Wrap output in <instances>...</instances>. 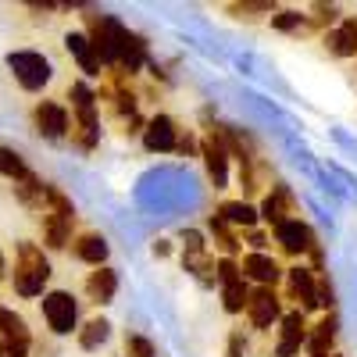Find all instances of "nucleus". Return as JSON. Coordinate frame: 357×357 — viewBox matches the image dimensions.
I'll return each instance as SVG.
<instances>
[{"instance_id":"f257e3e1","label":"nucleus","mask_w":357,"mask_h":357,"mask_svg":"<svg viewBox=\"0 0 357 357\" xmlns=\"http://www.w3.org/2000/svg\"><path fill=\"white\" fill-rule=\"evenodd\" d=\"M50 279V264L36 243H22L15 261V293L18 296H40Z\"/></svg>"},{"instance_id":"f03ea898","label":"nucleus","mask_w":357,"mask_h":357,"mask_svg":"<svg viewBox=\"0 0 357 357\" xmlns=\"http://www.w3.org/2000/svg\"><path fill=\"white\" fill-rule=\"evenodd\" d=\"M86 25H89L86 40H89V47H93V54L107 65H118V50H122V40H126L129 29L111 15H86Z\"/></svg>"},{"instance_id":"7ed1b4c3","label":"nucleus","mask_w":357,"mask_h":357,"mask_svg":"<svg viewBox=\"0 0 357 357\" xmlns=\"http://www.w3.org/2000/svg\"><path fill=\"white\" fill-rule=\"evenodd\" d=\"M72 107H75V139L79 146H93L97 143V132H100V122H97V97L93 89H89L86 82H75L72 86Z\"/></svg>"},{"instance_id":"20e7f679","label":"nucleus","mask_w":357,"mask_h":357,"mask_svg":"<svg viewBox=\"0 0 357 357\" xmlns=\"http://www.w3.org/2000/svg\"><path fill=\"white\" fill-rule=\"evenodd\" d=\"M8 68L15 72L22 89H43L50 82V75H54L50 61L43 54H36V50H15V54H8Z\"/></svg>"},{"instance_id":"39448f33","label":"nucleus","mask_w":357,"mask_h":357,"mask_svg":"<svg viewBox=\"0 0 357 357\" xmlns=\"http://www.w3.org/2000/svg\"><path fill=\"white\" fill-rule=\"evenodd\" d=\"M43 318H47V325L57 336H68L75 329V318H79V307L72 301V293H65V289L47 293L43 296Z\"/></svg>"},{"instance_id":"423d86ee","label":"nucleus","mask_w":357,"mask_h":357,"mask_svg":"<svg viewBox=\"0 0 357 357\" xmlns=\"http://www.w3.org/2000/svg\"><path fill=\"white\" fill-rule=\"evenodd\" d=\"M215 275L222 282V301H225V311H243L247 307V286H243V275H240V268H236L229 257L215 264Z\"/></svg>"},{"instance_id":"0eeeda50","label":"nucleus","mask_w":357,"mask_h":357,"mask_svg":"<svg viewBox=\"0 0 357 357\" xmlns=\"http://www.w3.org/2000/svg\"><path fill=\"white\" fill-rule=\"evenodd\" d=\"M33 122H36V132H40V136H47V139H61V136H68L72 118H68V111H65L61 104L43 100V104H36V111H33Z\"/></svg>"},{"instance_id":"6e6552de","label":"nucleus","mask_w":357,"mask_h":357,"mask_svg":"<svg viewBox=\"0 0 357 357\" xmlns=\"http://www.w3.org/2000/svg\"><path fill=\"white\" fill-rule=\"evenodd\" d=\"M275 240L282 243L286 254H307V250H314V232L301 218H286L282 225H275Z\"/></svg>"},{"instance_id":"1a4fd4ad","label":"nucleus","mask_w":357,"mask_h":357,"mask_svg":"<svg viewBox=\"0 0 357 357\" xmlns=\"http://www.w3.org/2000/svg\"><path fill=\"white\" fill-rule=\"evenodd\" d=\"M307 340V325H304V314L293 311L282 318V333H279V343H275V357H293L296 350L304 347Z\"/></svg>"},{"instance_id":"9d476101","label":"nucleus","mask_w":357,"mask_h":357,"mask_svg":"<svg viewBox=\"0 0 357 357\" xmlns=\"http://www.w3.org/2000/svg\"><path fill=\"white\" fill-rule=\"evenodd\" d=\"M247 311H250V321L257 325V329H268V325L279 318V301H275V293L268 289V286L247 293Z\"/></svg>"},{"instance_id":"9b49d317","label":"nucleus","mask_w":357,"mask_h":357,"mask_svg":"<svg viewBox=\"0 0 357 357\" xmlns=\"http://www.w3.org/2000/svg\"><path fill=\"white\" fill-rule=\"evenodd\" d=\"M200 154H204V165H207V175H211L215 190H222L225 178H229V154H225V146L215 136H207L204 146H200Z\"/></svg>"},{"instance_id":"f8f14e48","label":"nucleus","mask_w":357,"mask_h":357,"mask_svg":"<svg viewBox=\"0 0 357 357\" xmlns=\"http://www.w3.org/2000/svg\"><path fill=\"white\" fill-rule=\"evenodd\" d=\"M175 122L168 114H158L151 118V126L143 129V146L146 151H175Z\"/></svg>"},{"instance_id":"ddd939ff","label":"nucleus","mask_w":357,"mask_h":357,"mask_svg":"<svg viewBox=\"0 0 357 357\" xmlns=\"http://www.w3.org/2000/svg\"><path fill=\"white\" fill-rule=\"evenodd\" d=\"M289 293H293V301L301 304V314L318 307V282L307 268H293L289 272Z\"/></svg>"},{"instance_id":"4468645a","label":"nucleus","mask_w":357,"mask_h":357,"mask_svg":"<svg viewBox=\"0 0 357 357\" xmlns=\"http://www.w3.org/2000/svg\"><path fill=\"white\" fill-rule=\"evenodd\" d=\"M72 236V215L61 211H43V243L50 250H61Z\"/></svg>"},{"instance_id":"2eb2a0df","label":"nucleus","mask_w":357,"mask_h":357,"mask_svg":"<svg viewBox=\"0 0 357 357\" xmlns=\"http://www.w3.org/2000/svg\"><path fill=\"white\" fill-rule=\"evenodd\" d=\"M243 275H250V279L261 282V286H272V282H279L282 268L268 257V254H247V257H243Z\"/></svg>"},{"instance_id":"dca6fc26","label":"nucleus","mask_w":357,"mask_h":357,"mask_svg":"<svg viewBox=\"0 0 357 357\" xmlns=\"http://www.w3.org/2000/svg\"><path fill=\"white\" fill-rule=\"evenodd\" d=\"M65 47H68V54L79 61V68H82L86 75H100V57L93 54V47H89V40H86L82 33H68V36H65Z\"/></svg>"},{"instance_id":"f3484780","label":"nucleus","mask_w":357,"mask_h":357,"mask_svg":"<svg viewBox=\"0 0 357 357\" xmlns=\"http://www.w3.org/2000/svg\"><path fill=\"white\" fill-rule=\"evenodd\" d=\"M325 47H329L336 57H354L357 54V18H347L336 33L325 36Z\"/></svg>"},{"instance_id":"a211bd4d","label":"nucleus","mask_w":357,"mask_h":357,"mask_svg":"<svg viewBox=\"0 0 357 357\" xmlns=\"http://www.w3.org/2000/svg\"><path fill=\"white\" fill-rule=\"evenodd\" d=\"M114 289H118V272L114 268H97V272L86 279V293H89V301H97V304H107L114 296Z\"/></svg>"},{"instance_id":"6ab92c4d","label":"nucleus","mask_w":357,"mask_h":357,"mask_svg":"<svg viewBox=\"0 0 357 357\" xmlns=\"http://www.w3.org/2000/svg\"><path fill=\"white\" fill-rule=\"evenodd\" d=\"M304 343H307L311 357H325V354H329V350H333V343H336V314L321 318V321L314 325V333H311Z\"/></svg>"},{"instance_id":"aec40b11","label":"nucleus","mask_w":357,"mask_h":357,"mask_svg":"<svg viewBox=\"0 0 357 357\" xmlns=\"http://www.w3.org/2000/svg\"><path fill=\"white\" fill-rule=\"evenodd\" d=\"M0 340L15 343V347H29V329H25V318L0 307Z\"/></svg>"},{"instance_id":"412c9836","label":"nucleus","mask_w":357,"mask_h":357,"mask_svg":"<svg viewBox=\"0 0 357 357\" xmlns=\"http://www.w3.org/2000/svg\"><path fill=\"white\" fill-rule=\"evenodd\" d=\"M218 218H222V222H232V225L250 229V225L257 222V211H254L250 204H243V200H225V204L218 207Z\"/></svg>"},{"instance_id":"4be33fe9","label":"nucleus","mask_w":357,"mask_h":357,"mask_svg":"<svg viewBox=\"0 0 357 357\" xmlns=\"http://www.w3.org/2000/svg\"><path fill=\"white\" fill-rule=\"evenodd\" d=\"M75 257L86 261V264L104 268V261H107V243L100 240V236H82V240L75 243Z\"/></svg>"},{"instance_id":"5701e85b","label":"nucleus","mask_w":357,"mask_h":357,"mask_svg":"<svg viewBox=\"0 0 357 357\" xmlns=\"http://www.w3.org/2000/svg\"><path fill=\"white\" fill-rule=\"evenodd\" d=\"M143 57H146V43H143L136 33H126L122 50H118V65H126L129 72H136V68L143 65Z\"/></svg>"},{"instance_id":"b1692460","label":"nucleus","mask_w":357,"mask_h":357,"mask_svg":"<svg viewBox=\"0 0 357 357\" xmlns=\"http://www.w3.org/2000/svg\"><path fill=\"white\" fill-rule=\"evenodd\" d=\"M289 204H293V200H289V190H286V186H275V193L264 200L261 215L272 222V225H282V222H286V211H289Z\"/></svg>"},{"instance_id":"393cba45","label":"nucleus","mask_w":357,"mask_h":357,"mask_svg":"<svg viewBox=\"0 0 357 357\" xmlns=\"http://www.w3.org/2000/svg\"><path fill=\"white\" fill-rule=\"evenodd\" d=\"M107 333H111V325L104 321V318H93L86 325V329L79 333V343H82V350H97L104 340H107Z\"/></svg>"},{"instance_id":"a878e982","label":"nucleus","mask_w":357,"mask_h":357,"mask_svg":"<svg viewBox=\"0 0 357 357\" xmlns=\"http://www.w3.org/2000/svg\"><path fill=\"white\" fill-rule=\"evenodd\" d=\"M0 175H8V178H22L29 175V168L22 165V158L15 154V151H8V146H0Z\"/></svg>"},{"instance_id":"bb28decb","label":"nucleus","mask_w":357,"mask_h":357,"mask_svg":"<svg viewBox=\"0 0 357 357\" xmlns=\"http://www.w3.org/2000/svg\"><path fill=\"white\" fill-rule=\"evenodd\" d=\"M211 232H215V240H218V247H222L225 254H236V250H240V243H236V236L229 232V225H225L218 215L211 218Z\"/></svg>"},{"instance_id":"cd10ccee","label":"nucleus","mask_w":357,"mask_h":357,"mask_svg":"<svg viewBox=\"0 0 357 357\" xmlns=\"http://www.w3.org/2000/svg\"><path fill=\"white\" fill-rule=\"evenodd\" d=\"M272 25L282 29V33H296V29H304V25H307V18H304L301 11H282V15L272 18Z\"/></svg>"},{"instance_id":"c85d7f7f","label":"nucleus","mask_w":357,"mask_h":357,"mask_svg":"<svg viewBox=\"0 0 357 357\" xmlns=\"http://www.w3.org/2000/svg\"><path fill=\"white\" fill-rule=\"evenodd\" d=\"M126 354L129 357H154V343L143 340V336H129L126 340Z\"/></svg>"},{"instance_id":"c756f323","label":"nucleus","mask_w":357,"mask_h":357,"mask_svg":"<svg viewBox=\"0 0 357 357\" xmlns=\"http://www.w3.org/2000/svg\"><path fill=\"white\" fill-rule=\"evenodd\" d=\"M186 268H193V272H197V279H204V282H211V279H215V275H211V272H215V264L207 261L204 254H197V257H186Z\"/></svg>"},{"instance_id":"7c9ffc66","label":"nucleus","mask_w":357,"mask_h":357,"mask_svg":"<svg viewBox=\"0 0 357 357\" xmlns=\"http://www.w3.org/2000/svg\"><path fill=\"white\" fill-rule=\"evenodd\" d=\"M229 11L232 15H268V11H272V4H268V0H257V4H229Z\"/></svg>"},{"instance_id":"2f4dec72","label":"nucleus","mask_w":357,"mask_h":357,"mask_svg":"<svg viewBox=\"0 0 357 357\" xmlns=\"http://www.w3.org/2000/svg\"><path fill=\"white\" fill-rule=\"evenodd\" d=\"M183 243H186V257H197V254H204V240H200V232H186L183 236Z\"/></svg>"},{"instance_id":"473e14b6","label":"nucleus","mask_w":357,"mask_h":357,"mask_svg":"<svg viewBox=\"0 0 357 357\" xmlns=\"http://www.w3.org/2000/svg\"><path fill=\"white\" fill-rule=\"evenodd\" d=\"M29 347H15V343H4L0 340V357H25Z\"/></svg>"},{"instance_id":"72a5a7b5","label":"nucleus","mask_w":357,"mask_h":357,"mask_svg":"<svg viewBox=\"0 0 357 357\" xmlns=\"http://www.w3.org/2000/svg\"><path fill=\"white\" fill-rule=\"evenodd\" d=\"M336 18V8H314V25H325V22H333Z\"/></svg>"},{"instance_id":"f704fd0d","label":"nucleus","mask_w":357,"mask_h":357,"mask_svg":"<svg viewBox=\"0 0 357 357\" xmlns=\"http://www.w3.org/2000/svg\"><path fill=\"white\" fill-rule=\"evenodd\" d=\"M243 350H247L243 347V336H232L229 340V357H243Z\"/></svg>"},{"instance_id":"c9c22d12","label":"nucleus","mask_w":357,"mask_h":357,"mask_svg":"<svg viewBox=\"0 0 357 357\" xmlns=\"http://www.w3.org/2000/svg\"><path fill=\"white\" fill-rule=\"evenodd\" d=\"M0 279H4V257H0Z\"/></svg>"}]
</instances>
